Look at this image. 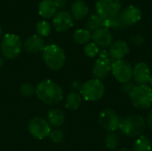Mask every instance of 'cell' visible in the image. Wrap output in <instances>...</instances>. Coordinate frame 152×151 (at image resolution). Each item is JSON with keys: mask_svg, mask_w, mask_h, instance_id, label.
<instances>
[{"mask_svg": "<svg viewBox=\"0 0 152 151\" xmlns=\"http://www.w3.org/2000/svg\"><path fill=\"white\" fill-rule=\"evenodd\" d=\"M92 39L98 46L102 48L110 47L114 42L112 33L105 28H101L94 31L92 35Z\"/></svg>", "mask_w": 152, "mask_h": 151, "instance_id": "16", "label": "cell"}, {"mask_svg": "<svg viewBox=\"0 0 152 151\" xmlns=\"http://www.w3.org/2000/svg\"><path fill=\"white\" fill-rule=\"evenodd\" d=\"M152 142L145 135H140L134 145L133 151H151Z\"/></svg>", "mask_w": 152, "mask_h": 151, "instance_id": "22", "label": "cell"}, {"mask_svg": "<svg viewBox=\"0 0 152 151\" xmlns=\"http://www.w3.org/2000/svg\"><path fill=\"white\" fill-rule=\"evenodd\" d=\"M129 98L134 108L147 110L152 106V89L147 85H138L130 93Z\"/></svg>", "mask_w": 152, "mask_h": 151, "instance_id": "4", "label": "cell"}, {"mask_svg": "<svg viewBox=\"0 0 152 151\" xmlns=\"http://www.w3.org/2000/svg\"><path fill=\"white\" fill-rule=\"evenodd\" d=\"M48 137L53 143H61L64 140V133L61 129H53L51 130Z\"/></svg>", "mask_w": 152, "mask_h": 151, "instance_id": "28", "label": "cell"}, {"mask_svg": "<svg viewBox=\"0 0 152 151\" xmlns=\"http://www.w3.org/2000/svg\"><path fill=\"white\" fill-rule=\"evenodd\" d=\"M112 61L110 58H98L93 67V75L97 79H103L111 72Z\"/></svg>", "mask_w": 152, "mask_h": 151, "instance_id": "13", "label": "cell"}, {"mask_svg": "<svg viewBox=\"0 0 152 151\" xmlns=\"http://www.w3.org/2000/svg\"><path fill=\"white\" fill-rule=\"evenodd\" d=\"M53 3L56 6V9L62 10L67 5V0H53Z\"/></svg>", "mask_w": 152, "mask_h": 151, "instance_id": "33", "label": "cell"}, {"mask_svg": "<svg viewBox=\"0 0 152 151\" xmlns=\"http://www.w3.org/2000/svg\"><path fill=\"white\" fill-rule=\"evenodd\" d=\"M97 14L102 19H111L118 15L121 9L119 0H98L95 5Z\"/></svg>", "mask_w": 152, "mask_h": 151, "instance_id": "8", "label": "cell"}, {"mask_svg": "<svg viewBox=\"0 0 152 151\" xmlns=\"http://www.w3.org/2000/svg\"><path fill=\"white\" fill-rule=\"evenodd\" d=\"M53 26L58 32H64L73 27V18L71 14L65 11L56 12L53 20Z\"/></svg>", "mask_w": 152, "mask_h": 151, "instance_id": "11", "label": "cell"}, {"mask_svg": "<svg viewBox=\"0 0 152 151\" xmlns=\"http://www.w3.org/2000/svg\"><path fill=\"white\" fill-rule=\"evenodd\" d=\"M105 93V86L102 80L97 78L89 79L85 82L79 90L82 98L87 101H97L101 100Z\"/></svg>", "mask_w": 152, "mask_h": 151, "instance_id": "5", "label": "cell"}, {"mask_svg": "<svg viewBox=\"0 0 152 151\" xmlns=\"http://www.w3.org/2000/svg\"><path fill=\"white\" fill-rule=\"evenodd\" d=\"M111 73L113 77L121 84L132 81L133 67L126 60H119L112 61Z\"/></svg>", "mask_w": 152, "mask_h": 151, "instance_id": "7", "label": "cell"}, {"mask_svg": "<svg viewBox=\"0 0 152 151\" xmlns=\"http://www.w3.org/2000/svg\"><path fill=\"white\" fill-rule=\"evenodd\" d=\"M47 118H48L47 122L49 123V125L51 126L58 128L64 124L65 115L62 110H61L59 109H53L48 112Z\"/></svg>", "mask_w": 152, "mask_h": 151, "instance_id": "20", "label": "cell"}, {"mask_svg": "<svg viewBox=\"0 0 152 151\" xmlns=\"http://www.w3.org/2000/svg\"><path fill=\"white\" fill-rule=\"evenodd\" d=\"M2 33H3V29H2V27H1V25H0V36H2Z\"/></svg>", "mask_w": 152, "mask_h": 151, "instance_id": "38", "label": "cell"}, {"mask_svg": "<svg viewBox=\"0 0 152 151\" xmlns=\"http://www.w3.org/2000/svg\"><path fill=\"white\" fill-rule=\"evenodd\" d=\"M146 120L139 115H131L120 121L119 131L126 137L142 135L146 129Z\"/></svg>", "mask_w": 152, "mask_h": 151, "instance_id": "2", "label": "cell"}, {"mask_svg": "<svg viewBox=\"0 0 152 151\" xmlns=\"http://www.w3.org/2000/svg\"><path fill=\"white\" fill-rule=\"evenodd\" d=\"M56 6L53 0H43L38 5V13L41 17L48 19L54 17L56 14Z\"/></svg>", "mask_w": 152, "mask_h": 151, "instance_id": "19", "label": "cell"}, {"mask_svg": "<svg viewBox=\"0 0 152 151\" xmlns=\"http://www.w3.org/2000/svg\"><path fill=\"white\" fill-rule=\"evenodd\" d=\"M118 151H131L129 150H127V149H121V150H119Z\"/></svg>", "mask_w": 152, "mask_h": 151, "instance_id": "37", "label": "cell"}, {"mask_svg": "<svg viewBox=\"0 0 152 151\" xmlns=\"http://www.w3.org/2000/svg\"><path fill=\"white\" fill-rule=\"evenodd\" d=\"M70 12L73 20H81L88 15L89 8L86 2H84L83 0H76L71 4Z\"/></svg>", "mask_w": 152, "mask_h": 151, "instance_id": "18", "label": "cell"}, {"mask_svg": "<svg viewBox=\"0 0 152 151\" xmlns=\"http://www.w3.org/2000/svg\"><path fill=\"white\" fill-rule=\"evenodd\" d=\"M120 16L126 26L128 27L134 25L140 21V20L142 19V12L137 6L130 4L122 11Z\"/></svg>", "mask_w": 152, "mask_h": 151, "instance_id": "15", "label": "cell"}, {"mask_svg": "<svg viewBox=\"0 0 152 151\" xmlns=\"http://www.w3.org/2000/svg\"><path fill=\"white\" fill-rule=\"evenodd\" d=\"M22 49L20 38L14 34H6L1 42V51L3 55L8 59L12 60L17 58Z\"/></svg>", "mask_w": 152, "mask_h": 151, "instance_id": "6", "label": "cell"}, {"mask_svg": "<svg viewBox=\"0 0 152 151\" xmlns=\"http://www.w3.org/2000/svg\"><path fill=\"white\" fill-rule=\"evenodd\" d=\"M84 52H85V54L87 57L94 58V57H96L99 54L100 48H99V46L94 42H89L84 47Z\"/></svg>", "mask_w": 152, "mask_h": 151, "instance_id": "27", "label": "cell"}, {"mask_svg": "<svg viewBox=\"0 0 152 151\" xmlns=\"http://www.w3.org/2000/svg\"><path fill=\"white\" fill-rule=\"evenodd\" d=\"M86 28L89 31H96L102 28V19L98 14H92L86 21Z\"/></svg>", "mask_w": 152, "mask_h": 151, "instance_id": "24", "label": "cell"}, {"mask_svg": "<svg viewBox=\"0 0 152 151\" xmlns=\"http://www.w3.org/2000/svg\"><path fill=\"white\" fill-rule=\"evenodd\" d=\"M92 39V33L87 28H79L74 33V40L77 44H86Z\"/></svg>", "mask_w": 152, "mask_h": 151, "instance_id": "23", "label": "cell"}, {"mask_svg": "<svg viewBox=\"0 0 152 151\" xmlns=\"http://www.w3.org/2000/svg\"><path fill=\"white\" fill-rule=\"evenodd\" d=\"M29 133L37 140H43L49 136L51 132V125L49 123L40 117H33L28 125Z\"/></svg>", "mask_w": 152, "mask_h": 151, "instance_id": "9", "label": "cell"}, {"mask_svg": "<svg viewBox=\"0 0 152 151\" xmlns=\"http://www.w3.org/2000/svg\"><path fill=\"white\" fill-rule=\"evenodd\" d=\"M35 89L36 88L31 84L26 83V84H23V85H20V93L22 96L29 97V96H31V95H33L35 93Z\"/></svg>", "mask_w": 152, "mask_h": 151, "instance_id": "30", "label": "cell"}, {"mask_svg": "<svg viewBox=\"0 0 152 151\" xmlns=\"http://www.w3.org/2000/svg\"><path fill=\"white\" fill-rule=\"evenodd\" d=\"M104 142H105L106 147H107L109 150H116V149L118 147V145H119V136H118V134H117L115 132L109 133L106 135V137H105Z\"/></svg>", "mask_w": 152, "mask_h": 151, "instance_id": "25", "label": "cell"}, {"mask_svg": "<svg viewBox=\"0 0 152 151\" xmlns=\"http://www.w3.org/2000/svg\"><path fill=\"white\" fill-rule=\"evenodd\" d=\"M130 42L135 46H140L144 43V37L141 34H134L130 36Z\"/></svg>", "mask_w": 152, "mask_h": 151, "instance_id": "32", "label": "cell"}, {"mask_svg": "<svg viewBox=\"0 0 152 151\" xmlns=\"http://www.w3.org/2000/svg\"><path fill=\"white\" fill-rule=\"evenodd\" d=\"M136 86L135 83L133 82V81H130V82H127V83H125V84H122V86H121V91L124 94L126 95H130V93L133 92V90L134 89V87Z\"/></svg>", "mask_w": 152, "mask_h": 151, "instance_id": "31", "label": "cell"}, {"mask_svg": "<svg viewBox=\"0 0 152 151\" xmlns=\"http://www.w3.org/2000/svg\"><path fill=\"white\" fill-rule=\"evenodd\" d=\"M130 52V48L126 41L118 40L113 42V44L110 46L109 55L112 61L124 60L125 56H126Z\"/></svg>", "mask_w": 152, "mask_h": 151, "instance_id": "14", "label": "cell"}, {"mask_svg": "<svg viewBox=\"0 0 152 151\" xmlns=\"http://www.w3.org/2000/svg\"><path fill=\"white\" fill-rule=\"evenodd\" d=\"M99 124L106 131L111 133L118 129L120 125V118L118 115L112 109H103L99 115Z\"/></svg>", "mask_w": 152, "mask_h": 151, "instance_id": "10", "label": "cell"}, {"mask_svg": "<svg viewBox=\"0 0 152 151\" xmlns=\"http://www.w3.org/2000/svg\"><path fill=\"white\" fill-rule=\"evenodd\" d=\"M4 65V59L0 56V68H2Z\"/></svg>", "mask_w": 152, "mask_h": 151, "instance_id": "35", "label": "cell"}, {"mask_svg": "<svg viewBox=\"0 0 152 151\" xmlns=\"http://www.w3.org/2000/svg\"><path fill=\"white\" fill-rule=\"evenodd\" d=\"M36 30L41 37L47 36L51 32V26L47 21L41 20L36 24Z\"/></svg>", "mask_w": 152, "mask_h": 151, "instance_id": "26", "label": "cell"}, {"mask_svg": "<svg viewBox=\"0 0 152 151\" xmlns=\"http://www.w3.org/2000/svg\"><path fill=\"white\" fill-rule=\"evenodd\" d=\"M146 124L149 126V128L152 131V110L148 114L147 118H146Z\"/></svg>", "mask_w": 152, "mask_h": 151, "instance_id": "34", "label": "cell"}, {"mask_svg": "<svg viewBox=\"0 0 152 151\" xmlns=\"http://www.w3.org/2000/svg\"><path fill=\"white\" fill-rule=\"evenodd\" d=\"M45 47V45L44 39L37 35H33L28 37L23 43V48L29 53H37L43 52Z\"/></svg>", "mask_w": 152, "mask_h": 151, "instance_id": "17", "label": "cell"}, {"mask_svg": "<svg viewBox=\"0 0 152 151\" xmlns=\"http://www.w3.org/2000/svg\"><path fill=\"white\" fill-rule=\"evenodd\" d=\"M43 60L49 69L52 70H59L65 64L66 55L61 46L49 44L43 50Z\"/></svg>", "mask_w": 152, "mask_h": 151, "instance_id": "3", "label": "cell"}, {"mask_svg": "<svg viewBox=\"0 0 152 151\" xmlns=\"http://www.w3.org/2000/svg\"><path fill=\"white\" fill-rule=\"evenodd\" d=\"M125 28H126V26L123 22L121 16H120V13H118L115 17L111 18V28H113L116 31H119V30L124 29Z\"/></svg>", "mask_w": 152, "mask_h": 151, "instance_id": "29", "label": "cell"}, {"mask_svg": "<svg viewBox=\"0 0 152 151\" xmlns=\"http://www.w3.org/2000/svg\"><path fill=\"white\" fill-rule=\"evenodd\" d=\"M149 84H150V87L152 89V74H151V78H150Z\"/></svg>", "mask_w": 152, "mask_h": 151, "instance_id": "36", "label": "cell"}, {"mask_svg": "<svg viewBox=\"0 0 152 151\" xmlns=\"http://www.w3.org/2000/svg\"><path fill=\"white\" fill-rule=\"evenodd\" d=\"M151 77V70L145 62H138L133 68V78L138 85H147Z\"/></svg>", "mask_w": 152, "mask_h": 151, "instance_id": "12", "label": "cell"}, {"mask_svg": "<svg viewBox=\"0 0 152 151\" xmlns=\"http://www.w3.org/2000/svg\"><path fill=\"white\" fill-rule=\"evenodd\" d=\"M35 93L41 101L48 105L58 104L64 97L62 88L50 79H45L38 83L36 86Z\"/></svg>", "mask_w": 152, "mask_h": 151, "instance_id": "1", "label": "cell"}, {"mask_svg": "<svg viewBox=\"0 0 152 151\" xmlns=\"http://www.w3.org/2000/svg\"><path fill=\"white\" fill-rule=\"evenodd\" d=\"M82 96L79 93L74 91L68 93L65 99V107L70 110H77L82 103Z\"/></svg>", "mask_w": 152, "mask_h": 151, "instance_id": "21", "label": "cell"}]
</instances>
